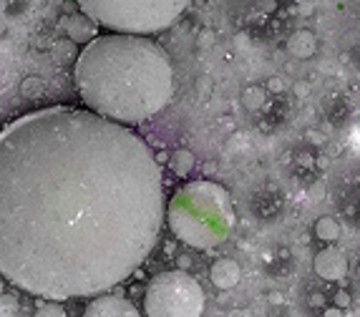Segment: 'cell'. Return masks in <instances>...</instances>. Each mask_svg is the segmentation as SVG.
Segmentation results:
<instances>
[{
  "label": "cell",
  "instance_id": "2",
  "mask_svg": "<svg viewBox=\"0 0 360 317\" xmlns=\"http://www.w3.org/2000/svg\"><path fill=\"white\" fill-rule=\"evenodd\" d=\"M73 81L83 109L121 126L144 124L174 96L172 58L149 35H96L78 53Z\"/></svg>",
  "mask_w": 360,
  "mask_h": 317
},
{
  "label": "cell",
  "instance_id": "18",
  "mask_svg": "<svg viewBox=\"0 0 360 317\" xmlns=\"http://www.w3.org/2000/svg\"><path fill=\"white\" fill-rule=\"evenodd\" d=\"M30 91H33V93H43V81L28 78V81L23 83V93H26V96H30Z\"/></svg>",
  "mask_w": 360,
  "mask_h": 317
},
{
  "label": "cell",
  "instance_id": "15",
  "mask_svg": "<svg viewBox=\"0 0 360 317\" xmlns=\"http://www.w3.org/2000/svg\"><path fill=\"white\" fill-rule=\"evenodd\" d=\"M18 315V297L3 292L0 295V317H15Z\"/></svg>",
  "mask_w": 360,
  "mask_h": 317
},
{
  "label": "cell",
  "instance_id": "21",
  "mask_svg": "<svg viewBox=\"0 0 360 317\" xmlns=\"http://www.w3.org/2000/svg\"><path fill=\"white\" fill-rule=\"evenodd\" d=\"M323 317H343V310H340V307H327V310L323 312Z\"/></svg>",
  "mask_w": 360,
  "mask_h": 317
},
{
  "label": "cell",
  "instance_id": "16",
  "mask_svg": "<svg viewBox=\"0 0 360 317\" xmlns=\"http://www.w3.org/2000/svg\"><path fill=\"white\" fill-rule=\"evenodd\" d=\"M33 317H66V310L61 302H43Z\"/></svg>",
  "mask_w": 360,
  "mask_h": 317
},
{
  "label": "cell",
  "instance_id": "10",
  "mask_svg": "<svg viewBox=\"0 0 360 317\" xmlns=\"http://www.w3.org/2000/svg\"><path fill=\"white\" fill-rule=\"evenodd\" d=\"M287 51H290V55H295V58H312V55L318 53V38H315V33L312 30H295V33L290 35V41H287Z\"/></svg>",
  "mask_w": 360,
  "mask_h": 317
},
{
  "label": "cell",
  "instance_id": "1",
  "mask_svg": "<svg viewBox=\"0 0 360 317\" xmlns=\"http://www.w3.org/2000/svg\"><path fill=\"white\" fill-rule=\"evenodd\" d=\"M166 219L161 166L132 126L46 106L0 129V275L48 302L136 272Z\"/></svg>",
  "mask_w": 360,
  "mask_h": 317
},
{
  "label": "cell",
  "instance_id": "6",
  "mask_svg": "<svg viewBox=\"0 0 360 317\" xmlns=\"http://www.w3.org/2000/svg\"><path fill=\"white\" fill-rule=\"evenodd\" d=\"M348 257L340 252L338 247H325L320 249L315 260H312V269H315V275L320 280H325V282H340V280H345L348 277Z\"/></svg>",
  "mask_w": 360,
  "mask_h": 317
},
{
  "label": "cell",
  "instance_id": "5",
  "mask_svg": "<svg viewBox=\"0 0 360 317\" xmlns=\"http://www.w3.org/2000/svg\"><path fill=\"white\" fill-rule=\"evenodd\" d=\"M207 305L204 287L187 269H166L144 292L146 317H201Z\"/></svg>",
  "mask_w": 360,
  "mask_h": 317
},
{
  "label": "cell",
  "instance_id": "3",
  "mask_svg": "<svg viewBox=\"0 0 360 317\" xmlns=\"http://www.w3.org/2000/svg\"><path fill=\"white\" fill-rule=\"evenodd\" d=\"M166 221L174 237L197 249L217 247L235 224V209L224 186L215 181H189L166 204Z\"/></svg>",
  "mask_w": 360,
  "mask_h": 317
},
{
  "label": "cell",
  "instance_id": "20",
  "mask_svg": "<svg viewBox=\"0 0 360 317\" xmlns=\"http://www.w3.org/2000/svg\"><path fill=\"white\" fill-rule=\"evenodd\" d=\"M295 93H298L300 98L310 96V83H303V81H300L298 86H295Z\"/></svg>",
  "mask_w": 360,
  "mask_h": 317
},
{
  "label": "cell",
  "instance_id": "23",
  "mask_svg": "<svg viewBox=\"0 0 360 317\" xmlns=\"http://www.w3.org/2000/svg\"><path fill=\"white\" fill-rule=\"evenodd\" d=\"M358 280H360V264H358Z\"/></svg>",
  "mask_w": 360,
  "mask_h": 317
},
{
  "label": "cell",
  "instance_id": "8",
  "mask_svg": "<svg viewBox=\"0 0 360 317\" xmlns=\"http://www.w3.org/2000/svg\"><path fill=\"white\" fill-rule=\"evenodd\" d=\"M343 41L350 61L360 66V0H350L345 6V30H343Z\"/></svg>",
  "mask_w": 360,
  "mask_h": 317
},
{
  "label": "cell",
  "instance_id": "19",
  "mask_svg": "<svg viewBox=\"0 0 360 317\" xmlns=\"http://www.w3.org/2000/svg\"><path fill=\"white\" fill-rule=\"evenodd\" d=\"M267 89H270V91H275V93H280V91L285 89L282 78H280V76H277V78H270V81H267Z\"/></svg>",
  "mask_w": 360,
  "mask_h": 317
},
{
  "label": "cell",
  "instance_id": "12",
  "mask_svg": "<svg viewBox=\"0 0 360 317\" xmlns=\"http://www.w3.org/2000/svg\"><path fill=\"white\" fill-rule=\"evenodd\" d=\"M194 154L189 152V149H177V152L169 156V166H172V172L177 174V176H187V174H192L194 169Z\"/></svg>",
  "mask_w": 360,
  "mask_h": 317
},
{
  "label": "cell",
  "instance_id": "4",
  "mask_svg": "<svg viewBox=\"0 0 360 317\" xmlns=\"http://www.w3.org/2000/svg\"><path fill=\"white\" fill-rule=\"evenodd\" d=\"M81 13L111 33L152 35L177 23L192 0H76Z\"/></svg>",
  "mask_w": 360,
  "mask_h": 317
},
{
  "label": "cell",
  "instance_id": "13",
  "mask_svg": "<svg viewBox=\"0 0 360 317\" xmlns=\"http://www.w3.org/2000/svg\"><path fill=\"white\" fill-rule=\"evenodd\" d=\"M264 96H267V91H264L262 86H249V89L244 91L242 104L247 106V111H257V109H262Z\"/></svg>",
  "mask_w": 360,
  "mask_h": 317
},
{
  "label": "cell",
  "instance_id": "7",
  "mask_svg": "<svg viewBox=\"0 0 360 317\" xmlns=\"http://www.w3.org/2000/svg\"><path fill=\"white\" fill-rule=\"evenodd\" d=\"M83 317H141V315H138L136 305L129 302L126 297L101 295V297H93V300L86 305Z\"/></svg>",
  "mask_w": 360,
  "mask_h": 317
},
{
  "label": "cell",
  "instance_id": "22",
  "mask_svg": "<svg viewBox=\"0 0 360 317\" xmlns=\"http://www.w3.org/2000/svg\"><path fill=\"white\" fill-rule=\"evenodd\" d=\"M3 292H6V282H3V280H0V295H3Z\"/></svg>",
  "mask_w": 360,
  "mask_h": 317
},
{
  "label": "cell",
  "instance_id": "11",
  "mask_svg": "<svg viewBox=\"0 0 360 317\" xmlns=\"http://www.w3.org/2000/svg\"><path fill=\"white\" fill-rule=\"evenodd\" d=\"M340 235H343V227H340V221L335 217H320L315 221V237L320 242H338Z\"/></svg>",
  "mask_w": 360,
  "mask_h": 317
},
{
  "label": "cell",
  "instance_id": "14",
  "mask_svg": "<svg viewBox=\"0 0 360 317\" xmlns=\"http://www.w3.org/2000/svg\"><path fill=\"white\" fill-rule=\"evenodd\" d=\"M66 28H69V35L73 38V41H81V35H78V33H83V41H86V43L93 41V38H91V35H93V30H91L89 23H86V26H81V15H76V21L71 18V21L66 23Z\"/></svg>",
  "mask_w": 360,
  "mask_h": 317
},
{
  "label": "cell",
  "instance_id": "17",
  "mask_svg": "<svg viewBox=\"0 0 360 317\" xmlns=\"http://www.w3.org/2000/svg\"><path fill=\"white\" fill-rule=\"evenodd\" d=\"M353 305V297H350V292L348 290H338L335 292V307H340V310H348Z\"/></svg>",
  "mask_w": 360,
  "mask_h": 317
},
{
  "label": "cell",
  "instance_id": "9",
  "mask_svg": "<svg viewBox=\"0 0 360 317\" xmlns=\"http://www.w3.org/2000/svg\"><path fill=\"white\" fill-rule=\"evenodd\" d=\"M209 280H212V284H215L217 290H232V287H237L240 280H242V267H240L235 260L222 257V260H217V262L212 264V269H209Z\"/></svg>",
  "mask_w": 360,
  "mask_h": 317
}]
</instances>
